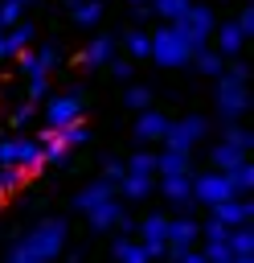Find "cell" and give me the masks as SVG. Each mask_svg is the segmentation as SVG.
Returning <instances> with one entry per match:
<instances>
[{"instance_id": "6da1fadb", "label": "cell", "mask_w": 254, "mask_h": 263, "mask_svg": "<svg viewBox=\"0 0 254 263\" xmlns=\"http://www.w3.org/2000/svg\"><path fill=\"white\" fill-rule=\"evenodd\" d=\"M61 247H66V222L45 218L25 234V242H16L8 251V263H53Z\"/></svg>"}, {"instance_id": "7a4b0ae2", "label": "cell", "mask_w": 254, "mask_h": 263, "mask_svg": "<svg viewBox=\"0 0 254 263\" xmlns=\"http://www.w3.org/2000/svg\"><path fill=\"white\" fill-rule=\"evenodd\" d=\"M234 193V185L225 181V177H201L197 181V201H205V205H217V201H225Z\"/></svg>"}, {"instance_id": "3957f363", "label": "cell", "mask_w": 254, "mask_h": 263, "mask_svg": "<svg viewBox=\"0 0 254 263\" xmlns=\"http://www.w3.org/2000/svg\"><path fill=\"white\" fill-rule=\"evenodd\" d=\"M213 218H217L221 226H242V222L250 218V201H234V197H225V201L213 205Z\"/></svg>"}, {"instance_id": "277c9868", "label": "cell", "mask_w": 254, "mask_h": 263, "mask_svg": "<svg viewBox=\"0 0 254 263\" xmlns=\"http://www.w3.org/2000/svg\"><path fill=\"white\" fill-rule=\"evenodd\" d=\"M201 234V226L197 222H188V218H180V222H168V230H164V242L168 247H193V238Z\"/></svg>"}, {"instance_id": "5b68a950", "label": "cell", "mask_w": 254, "mask_h": 263, "mask_svg": "<svg viewBox=\"0 0 254 263\" xmlns=\"http://www.w3.org/2000/svg\"><path fill=\"white\" fill-rule=\"evenodd\" d=\"M156 58H160V62H168V66H176V62L184 58L180 37H176V33H160V37H156Z\"/></svg>"}, {"instance_id": "8992f818", "label": "cell", "mask_w": 254, "mask_h": 263, "mask_svg": "<svg viewBox=\"0 0 254 263\" xmlns=\"http://www.w3.org/2000/svg\"><path fill=\"white\" fill-rule=\"evenodd\" d=\"M49 123L61 132L66 123H78V99H57V103H49Z\"/></svg>"}, {"instance_id": "52a82bcc", "label": "cell", "mask_w": 254, "mask_h": 263, "mask_svg": "<svg viewBox=\"0 0 254 263\" xmlns=\"http://www.w3.org/2000/svg\"><path fill=\"white\" fill-rule=\"evenodd\" d=\"M225 242H229V251L234 255H254V230L242 222V226H234L229 234H225Z\"/></svg>"}, {"instance_id": "ba28073f", "label": "cell", "mask_w": 254, "mask_h": 263, "mask_svg": "<svg viewBox=\"0 0 254 263\" xmlns=\"http://www.w3.org/2000/svg\"><path fill=\"white\" fill-rule=\"evenodd\" d=\"M86 214H90V222H94L98 230H107V226H115V218H119L123 210H119V205L107 197V201H98V205H94V210H86Z\"/></svg>"}, {"instance_id": "9c48e42d", "label": "cell", "mask_w": 254, "mask_h": 263, "mask_svg": "<svg viewBox=\"0 0 254 263\" xmlns=\"http://www.w3.org/2000/svg\"><path fill=\"white\" fill-rule=\"evenodd\" d=\"M111 251H115V259H119V263H152V259H147V251H143L139 242H127V238H119Z\"/></svg>"}, {"instance_id": "30bf717a", "label": "cell", "mask_w": 254, "mask_h": 263, "mask_svg": "<svg viewBox=\"0 0 254 263\" xmlns=\"http://www.w3.org/2000/svg\"><path fill=\"white\" fill-rule=\"evenodd\" d=\"M164 230H168V218H160V214H152V218H143V222H139L143 242H164Z\"/></svg>"}, {"instance_id": "8fae6325", "label": "cell", "mask_w": 254, "mask_h": 263, "mask_svg": "<svg viewBox=\"0 0 254 263\" xmlns=\"http://www.w3.org/2000/svg\"><path fill=\"white\" fill-rule=\"evenodd\" d=\"M107 197H111V185H90V189H82V193H78V201H74V205H78V210H94V205H98V201H107Z\"/></svg>"}, {"instance_id": "7c38bea8", "label": "cell", "mask_w": 254, "mask_h": 263, "mask_svg": "<svg viewBox=\"0 0 254 263\" xmlns=\"http://www.w3.org/2000/svg\"><path fill=\"white\" fill-rule=\"evenodd\" d=\"M205 259H209V263H229V259H234V251H229V242H225V238H209Z\"/></svg>"}, {"instance_id": "4fadbf2b", "label": "cell", "mask_w": 254, "mask_h": 263, "mask_svg": "<svg viewBox=\"0 0 254 263\" xmlns=\"http://www.w3.org/2000/svg\"><path fill=\"white\" fill-rule=\"evenodd\" d=\"M164 193H168L172 201H184V197H188V181H184L180 173H172V177H168V185H164Z\"/></svg>"}, {"instance_id": "5bb4252c", "label": "cell", "mask_w": 254, "mask_h": 263, "mask_svg": "<svg viewBox=\"0 0 254 263\" xmlns=\"http://www.w3.org/2000/svg\"><path fill=\"white\" fill-rule=\"evenodd\" d=\"M197 132H201V123H197V119H193V123H180V127L172 132V140H176V148H184L188 140H197Z\"/></svg>"}, {"instance_id": "9a60e30c", "label": "cell", "mask_w": 254, "mask_h": 263, "mask_svg": "<svg viewBox=\"0 0 254 263\" xmlns=\"http://www.w3.org/2000/svg\"><path fill=\"white\" fill-rule=\"evenodd\" d=\"M250 181H254L250 164H234V177H229V185H234V189H250Z\"/></svg>"}, {"instance_id": "2e32d148", "label": "cell", "mask_w": 254, "mask_h": 263, "mask_svg": "<svg viewBox=\"0 0 254 263\" xmlns=\"http://www.w3.org/2000/svg\"><path fill=\"white\" fill-rule=\"evenodd\" d=\"M160 168H164V173H168V177H172V173H184V156H180V152H168V156H164V164H160Z\"/></svg>"}, {"instance_id": "e0dca14e", "label": "cell", "mask_w": 254, "mask_h": 263, "mask_svg": "<svg viewBox=\"0 0 254 263\" xmlns=\"http://www.w3.org/2000/svg\"><path fill=\"white\" fill-rule=\"evenodd\" d=\"M221 103H225V107L234 111V107L242 103V90H238V86H221Z\"/></svg>"}, {"instance_id": "ac0fdd59", "label": "cell", "mask_w": 254, "mask_h": 263, "mask_svg": "<svg viewBox=\"0 0 254 263\" xmlns=\"http://www.w3.org/2000/svg\"><path fill=\"white\" fill-rule=\"evenodd\" d=\"M139 132H143V136H147V140H152V136H160V132H164V123H160V119H152V115H147V119H143V123H139Z\"/></svg>"}, {"instance_id": "d6986e66", "label": "cell", "mask_w": 254, "mask_h": 263, "mask_svg": "<svg viewBox=\"0 0 254 263\" xmlns=\"http://www.w3.org/2000/svg\"><path fill=\"white\" fill-rule=\"evenodd\" d=\"M127 193H131V197H143V193H147V177H131V181H127Z\"/></svg>"}, {"instance_id": "ffe728a7", "label": "cell", "mask_w": 254, "mask_h": 263, "mask_svg": "<svg viewBox=\"0 0 254 263\" xmlns=\"http://www.w3.org/2000/svg\"><path fill=\"white\" fill-rule=\"evenodd\" d=\"M225 234H229V226H221L217 218H213V222L205 226V238H225Z\"/></svg>"}, {"instance_id": "44dd1931", "label": "cell", "mask_w": 254, "mask_h": 263, "mask_svg": "<svg viewBox=\"0 0 254 263\" xmlns=\"http://www.w3.org/2000/svg\"><path fill=\"white\" fill-rule=\"evenodd\" d=\"M217 164H238V148H217Z\"/></svg>"}, {"instance_id": "7402d4cb", "label": "cell", "mask_w": 254, "mask_h": 263, "mask_svg": "<svg viewBox=\"0 0 254 263\" xmlns=\"http://www.w3.org/2000/svg\"><path fill=\"white\" fill-rule=\"evenodd\" d=\"M131 168H135L131 177H147V173H152V160H147V156H135V164H131Z\"/></svg>"}, {"instance_id": "603a6c76", "label": "cell", "mask_w": 254, "mask_h": 263, "mask_svg": "<svg viewBox=\"0 0 254 263\" xmlns=\"http://www.w3.org/2000/svg\"><path fill=\"white\" fill-rule=\"evenodd\" d=\"M221 45L234 49V45H238V29H225V33H221Z\"/></svg>"}, {"instance_id": "cb8c5ba5", "label": "cell", "mask_w": 254, "mask_h": 263, "mask_svg": "<svg viewBox=\"0 0 254 263\" xmlns=\"http://www.w3.org/2000/svg\"><path fill=\"white\" fill-rule=\"evenodd\" d=\"M229 263H254V255H234Z\"/></svg>"}]
</instances>
